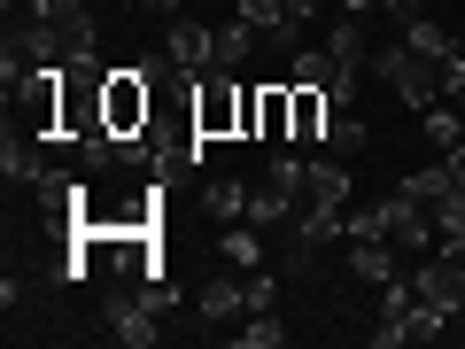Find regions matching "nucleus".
I'll return each instance as SVG.
<instances>
[{
	"label": "nucleus",
	"instance_id": "f257e3e1",
	"mask_svg": "<svg viewBox=\"0 0 465 349\" xmlns=\"http://www.w3.org/2000/svg\"><path fill=\"white\" fill-rule=\"evenodd\" d=\"M372 78H388V85H396V101H403V109H419V116L442 101V63H427L411 39H381V47H372Z\"/></svg>",
	"mask_w": 465,
	"mask_h": 349
},
{
	"label": "nucleus",
	"instance_id": "f03ea898",
	"mask_svg": "<svg viewBox=\"0 0 465 349\" xmlns=\"http://www.w3.org/2000/svg\"><path fill=\"white\" fill-rule=\"evenodd\" d=\"M241 109H249L241 70H202L194 78V133L202 140H241Z\"/></svg>",
	"mask_w": 465,
	"mask_h": 349
},
{
	"label": "nucleus",
	"instance_id": "7ed1b4c3",
	"mask_svg": "<svg viewBox=\"0 0 465 349\" xmlns=\"http://www.w3.org/2000/svg\"><path fill=\"white\" fill-rule=\"evenodd\" d=\"M101 125H109V140H133V133H148V125H155V85H148V70H140V63L109 70V94H101Z\"/></svg>",
	"mask_w": 465,
	"mask_h": 349
},
{
	"label": "nucleus",
	"instance_id": "20e7f679",
	"mask_svg": "<svg viewBox=\"0 0 465 349\" xmlns=\"http://www.w3.org/2000/svg\"><path fill=\"white\" fill-rule=\"evenodd\" d=\"M411 295L442 318H465V256H450V249L411 256Z\"/></svg>",
	"mask_w": 465,
	"mask_h": 349
},
{
	"label": "nucleus",
	"instance_id": "39448f33",
	"mask_svg": "<svg viewBox=\"0 0 465 349\" xmlns=\"http://www.w3.org/2000/svg\"><path fill=\"white\" fill-rule=\"evenodd\" d=\"M163 47H171V63H179L186 78H202V70H217V24H202V16H163Z\"/></svg>",
	"mask_w": 465,
	"mask_h": 349
},
{
	"label": "nucleus",
	"instance_id": "423d86ee",
	"mask_svg": "<svg viewBox=\"0 0 465 349\" xmlns=\"http://www.w3.org/2000/svg\"><path fill=\"white\" fill-rule=\"evenodd\" d=\"M388 241H396L403 256L442 249V233H434V210H427V202H411V194H388Z\"/></svg>",
	"mask_w": 465,
	"mask_h": 349
},
{
	"label": "nucleus",
	"instance_id": "0eeeda50",
	"mask_svg": "<svg viewBox=\"0 0 465 349\" xmlns=\"http://www.w3.org/2000/svg\"><path fill=\"white\" fill-rule=\"evenodd\" d=\"M396 272H411V256H403L388 233H372V241H349V280H357V287H388Z\"/></svg>",
	"mask_w": 465,
	"mask_h": 349
},
{
	"label": "nucleus",
	"instance_id": "6e6552de",
	"mask_svg": "<svg viewBox=\"0 0 465 349\" xmlns=\"http://www.w3.org/2000/svg\"><path fill=\"white\" fill-rule=\"evenodd\" d=\"M155 318H163V311H155L148 295H116V303H109V334H116V342H124V349H148L155 334H163V326H155Z\"/></svg>",
	"mask_w": 465,
	"mask_h": 349
},
{
	"label": "nucleus",
	"instance_id": "1a4fd4ad",
	"mask_svg": "<svg viewBox=\"0 0 465 349\" xmlns=\"http://www.w3.org/2000/svg\"><path fill=\"white\" fill-rule=\"evenodd\" d=\"M202 318H217V326H232V318H249V272H217V280H202Z\"/></svg>",
	"mask_w": 465,
	"mask_h": 349
},
{
	"label": "nucleus",
	"instance_id": "9d476101",
	"mask_svg": "<svg viewBox=\"0 0 465 349\" xmlns=\"http://www.w3.org/2000/svg\"><path fill=\"white\" fill-rule=\"evenodd\" d=\"M256 140L264 148H287L295 140V94H287V78H272L264 101H256Z\"/></svg>",
	"mask_w": 465,
	"mask_h": 349
},
{
	"label": "nucleus",
	"instance_id": "9b49d317",
	"mask_svg": "<svg viewBox=\"0 0 465 349\" xmlns=\"http://www.w3.org/2000/svg\"><path fill=\"white\" fill-rule=\"evenodd\" d=\"M287 94H295V140L287 148H326V116H333L326 85H287Z\"/></svg>",
	"mask_w": 465,
	"mask_h": 349
},
{
	"label": "nucleus",
	"instance_id": "f8f14e48",
	"mask_svg": "<svg viewBox=\"0 0 465 349\" xmlns=\"http://www.w3.org/2000/svg\"><path fill=\"white\" fill-rule=\"evenodd\" d=\"M326 55H333L341 70H372V16H341V24L326 32Z\"/></svg>",
	"mask_w": 465,
	"mask_h": 349
},
{
	"label": "nucleus",
	"instance_id": "ddd939ff",
	"mask_svg": "<svg viewBox=\"0 0 465 349\" xmlns=\"http://www.w3.org/2000/svg\"><path fill=\"white\" fill-rule=\"evenodd\" d=\"M32 16H47L54 32H70L78 39V55H94V16H85V0H24Z\"/></svg>",
	"mask_w": 465,
	"mask_h": 349
},
{
	"label": "nucleus",
	"instance_id": "4468645a",
	"mask_svg": "<svg viewBox=\"0 0 465 349\" xmlns=\"http://www.w3.org/2000/svg\"><path fill=\"white\" fill-rule=\"evenodd\" d=\"M341 217H349V210H333V202H302L287 225H295L302 249H326V241H341Z\"/></svg>",
	"mask_w": 465,
	"mask_h": 349
},
{
	"label": "nucleus",
	"instance_id": "2eb2a0df",
	"mask_svg": "<svg viewBox=\"0 0 465 349\" xmlns=\"http://www.w3.org/2000/svg\"><path fill=\"white\" fill-rule=\"evenodd\" d=\"M249 194L256 186H241V179H210L202 186V217H210V225H241V217H249Z\"/></svg>",
	"mask_w": 465,
	"mask_h": 349
},
{
	"label": "nucleus",
	"instance_id": "dca6fc26",
	"mask_svg": "<svg viewBox=\"0 0 465 349\" xmlns=\"http://www.w3.org/2000/svg\"><path fill=\"white\" fill-rule=\"evenodd\" d=\"M256 233L264 225H249V217H241V225H217V256H225L232 272H256L264 264V241H256Z\"/></svg>",
	"mask_w": 465,
	"mask_h": 349
},
{
	"label": "nucleus",
	"instance_id": "f3484780",
	"mask_svg": "<svg viewBox=\"0 0 465 349\" xmlns=\"http://www.w3.org/2000/svg\"><path fill=\"white\" fill-rule=\"evenodd\" d=\"M365 148H372L365 116H357V109H333L326 116V155H341V164H349V155H365Z\"/></svg>",
	"mask_w": 465,
	"mask_h": 349
},
{
	"label": "nucleus",
	"instance_id": "a211bd4d",
	"mask_svg": "<svg viewBox=\"0 0 465 349\" xmlns=\"http://www.w3.org/2000/svg\"><path fill=\"white\" fill-rule=\"evenodd\" d=\"M311 202H333V210L349 202V164H341V155H326V148L311 155Z\"/></svg>",
	"mask_w": 465,
	"mask_h": 349
},
{
	"label": "nucleus",
	"instance_id": "6ab92c4d",
	"mask_svg": "<svg viewBox=\"0 0 465 349\" xmlns=\"http://www.w3.org/2000/svg\"><path fill=\"white\" fill-rule=\"evenodd\" d=\"M256 39H264V32H256L249 16L217 24V70H241V63H249V55H256Z\"/></svg>",
	"mask_w": 465,
	"mask_h": 349
},
{
	"label": "nucleus",
	"instance_id": "aec40b11",
	"mask_svg": "<svg viewBox=\"0 0 465 349\" xmlns=\"http://www.w3.org/2000/svg\"><path fill=\"white\" fill-rule=\"evenodd\" d=\"M419 125H427V140H434L442 155H450V148H465V109H458V101H434Z\"/></svg>",
	"mask_w": 465,
	"mask_h": 349
},
{
	"label": "nucleus",
	"instance_id": "412c9836",
	"mask_svg": "<svg viewBox=\"0 0 465 349\" xmlns=\"http://www.w3.org/2000/svg\"><path fill=\"white\" fill-rule=\"evenodd\" d=\"M403 39H411V47L427 55V63H450V55H458V39H450L434 16H411V24H403Z\"/></svg>",
	"mask_w": 465,
	"mask_h": 349
},
{
	"label": "nucleus",
	"instance_id": "4be33fe9",
	"mask_svg": "<svg viewBox=\"0 0 465 349\" xmlns=\"http://www.w3.org/2000/svg\"><path fill=\"white\" fill-rule=\"evenodd\" d=\"M232 342H241V349H280L287 342V318L280 311H249V326H232Z\"/></svg>",
	"mask_w": 465,
	"mask_h": 349
},
{
	"label": "nucleus",
	"instance_id": "5701e85b",
	"mask_svg": "<svg viewBox=\"0 0 465 349\" xmlns=\"http://www.w3.org/2000/svg\"><path fill=\"white\" fill-rule=\"evenodd\" d=\"M249 311H280V272H249Z\"/></svg>",
	"mask_w": 465,
	"mask_h": 349
},
{
	"label": "nucleus",
	"instance_id": "b1692460",
	"mask_svg": "<svg viewBox=\"0 0 465 349\" xmlns=\"http://www.w3.org/2000/svg\"><path fill=\"white\" fill-rule=\"evenodd\" d=\"M372 16H388V24H396V32H403V24H411V16H427V0H381Z\"/></svg>",
	"mask_w": 465,
	"mask_h": 349
},
{
	"label": "nucleus",
	"instance_id": "393cba45",
	"mask_svg": "<svg viewBox=\"0 0 465 349\" xmlns=\"http://www.w3.org/2000/svg\"><path fill=\"white\" fill-rule=\"evenodd\" d=\"M333 8H341V16H372V8H381V0H333Z\"/></svg>",
	"mask_w": 465,
	"mask_h": 349
},
{
	"label": "nucleus",
	"instance_id": "a878e982",
	"mask_svg": "<svg viewBox=\"0 0 465 349\" xmlns=\"http://www.w3.org/2000/svg\"><path fill=\"white\" fill-rule=\"evenodd\" d=\"M287 8H295V16H318V8H326V0H287Z\"/></svg>",
	"mask_w": 465,
	"mask_h": 349
}]
</instances>
